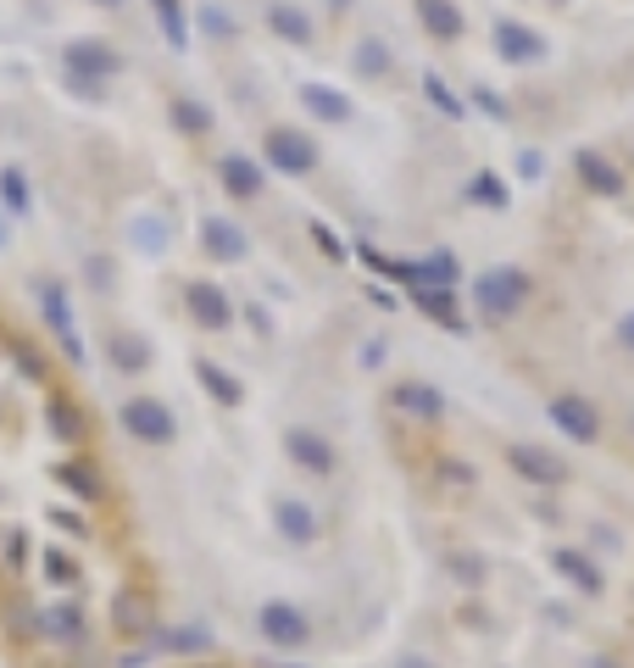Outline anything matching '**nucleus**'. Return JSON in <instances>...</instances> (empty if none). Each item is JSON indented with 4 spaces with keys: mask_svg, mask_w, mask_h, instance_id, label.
Returning a JSON list of instances; mask_svg holds the SVG:
<instances>
[{
    "mask_svg": "<svg viewBox=\"0 0 634 668\" xmlns=\"http://www.w3.org/2000/svg\"><path fill=\"white\" fill-rule=\"evenodd\" d=\"M196 23H201V34H212V40H234V18H229L223 7H201Z\"/></svg>",
    "mask_w": 634,
    "mask_h": 668,
    "instance_id": "2f4dec72",
    "label": "nucleus"
},
{
    "mask_svg": "<svg viewBox=\"0 0 634 668\" xmlns=\"http://www.w3.org/2000/svg\"><path fill=\"white\" fill-rule=\"evenodd\" d=\"M279 530H285L290 541H312V535H318V519H312L307 501H279Z\"/></svg>",
    "mask_w": 634,
    "mask_h": 668,
    "instance_id": "c85d7f7f",
    "label": "nucleus"
},
{
    "mask_svg": "<svg viewBox=\"0 0 634 668\" xmlns=\"http://www.w3.org/2000/svg\"><path fill=\"white\" fill-rule=\"evenodd\" d=\"M423 96H429V107L440 112V118H451V123H463L468 118V107H463V96L451 90V84L440 78V73H423Z\"/></svg>",
    "mask_w": 634,
    "mask_h": 668,
    "instance_id": "a878e982",
    "label": "nucleus"
},
{
    "mask_svg": "<svg viewBox=\"0 0 634 668\" xmlns=\"http://www.w3.org/2000/svg\"><path fill=\"white\" fill-rule=\"evenodd\" d=\"M418 23L434 34V40H463V7L457 0H418Z\"/></svg>",
    "mask_w": 634,
    "mask_h": 668,
    "instance_id": "a211bd4d",
    "label": "nucleus"
},
{
    "mask_svg": "<svg viewBox=\"0 0 634 668\" xmlns=\"http://www.w3.org/2000/svg\"><path fill=\"white\" fill-rule=\"evenodd\" d=\"M7 363H12V374L23 385H56L51 379V357L29 341V334H7Z\"/></svg>",
    "mask_w": 634,
    "mask_h": 668,
    "instance_id": "4468645a",
    "label": "nucleus"
},
{
    "mask_svg": "<svg viewBox=\"0 0 634 668\" xmlns=\"http://www.w3.org/2000/svg\"><path fill=\"white\" fill-rule=\"evenodd\" d=\"M34 296H40V312H45L51 341H56V346H62V357L78 368V363H84V341H78V329H73V301H67V285H62V279H34Z\"/></svg>",
    "mask_w": 634,
    "mask_h": 668,
    "instance_id": "f03ea898",
    "label": "nucleus"
},
{
    "mask_svg": "<svg viewBox=\"0 0 634 668\" xmlns=\"http://www.w3.org/2000/svg\"><path fill=\"white\" fill-rule=\"evenodd\" d=\"M0 250H7V223H0Z\"/></svg>",
    "mask_w": 634,
    "mask_h": 668,
    "instance_id": "ea45409f",
    "label": "nucleus"
},
{
    "mask_svg": "<svg viewBox=\"0 0 634 668\" xmlns=\"http://www.w3.org/2000/svg\"><path fill=\"white\" fill-rule=\"evenodd\" d=\"M518 174H523V179H540V151H523V156H518Z\"/></svg>",
    "mask_w": 634,
    "mask_h": 668,
    "instance_id": "e433bc0d",
    "label": "nucleus"
},
{
    "mask_svg": "<svg viewBox=\"0 0 634 668\" xmlns=\"http://www.w3.org/2000/svg\"><path fill=\"white\" fill-rule=\"evenodd\" d=\"M474 107H479L485 118H496V123H507V118H512L507 96H501V90H490V84H474Z\"/></svg>",
    "mask_w": 634,
    "mask_h": 668,
    "instance_id": "c756f323",
    "label": "nucleus"
},
{
    "mask_svg": "<svg viewBox=\"0 0 634 668\" xmlns=\"http://www.w3.org/2000/svg\"><path fill=\"white\" fill-rule=\"evenodd\" d=\"M84 279H89V290H101V296H107V290L118 285V268H112L107 257H84Z\"/></svg>",
    "mask_w": 634,
    "mask_h": 668,
    "instance_id": "473e14b6",
    "label": "nucleus"
},
{
    "mask_svg": "<svg viewBox=\"0 0 634 668\" xmlns=\"http://www.w3.org/2000/svg\"><path fill=\"white\" fill-rule=\"evenodd\" d=\"M412 301H418L429 318H440L451 334H463V329H468L463 312H457V290H412Z\"/></svg>",
    "mask_w": 634,
    "mask_h": 668,
    "instance_id": "b1692460",
    "label": "nucleus"
},
{
    "mask_svg": "<svg viewBox=\"0 0 634 668\" xmlns=\"http://www.w3.org/2000/svg\"><path fill=\"white\" fill-rule=\"evenodd\" d=\"M185 307H190V318H196L201 329H212V334L234 323V301H229V290L212 285V279H196V285L185 290Z\"/></svg>",
    "mask_w": 634,
    "mask_h": 668,
    "instance_id": "423d86ee",
    "label": "nucleus"
},
{
    "mask_svg": "<svg viewBox=\"0 0 634 668\" xmlns=\"http://www.w3.org/2000/svg\"><path fill=\"white\" fill-rule=\"evenodd\" d=\"M167 668H251V663H234V657H185V663H167Z\"/></svg>",
    "mask_w": 634,
    "mask_h": 668,
    "instance_id": "f704fd0d",
    "label": "nucleus"
},
{
    "mask_svg": "<svg viewBox=\"0 0 634 668\" xmlns=\"http://www.w3.org/2000/svg\"><path fill=\"white\" fill-rule=\"evenodd\" d=\"M89 7H123V0H89Z\"/></svg>",
    "mask_w": 634,
    "mask_h": 668,
    "instance_id": "4c0bfd02",
    "label": "nucleus"
},
{
    "mask_svg": "<svg viewBox=\"0 0 634 668\" xmlns=\"http://www.w3.org/2000/svg\"><path fill=\"white\" fill-rule=\"evenodd\" d=\"M107 363L123 368V374H145V368H151V346L140 341V334L118 329V334H107Z\"/></svg>",
    "mask_w": 634,
    "mask_h": 668,
    "instance_id": "aec40b11",
    "label": "nucleus"
},
{
    "mask_svg": "<svg viewBox=\"0 0 634 668\" xmlns=\"http://www.w3.org/2000/svg\"><path fill=\"white\" fill-rule=\"evenodd\" d=\"M474 301H479L485 323H507L529 301V274L523 268H485L479 285H474Z\"/></svg>",
    "mask_w": 634,
    "mask_h": 668,
    "instance_id": "f257e3e1",
    "label": "nucleus"
},
{
    "mask_svg": "<svg viewBox=\"0 0 634 668\" xmlns=\"http://www.w3.org/2000/svg\"><path fill=\"white\" fill-rule=\"evenodd\" d=\"M0 363H7V329H0Z\"/></svg>",
    "mask_w": 634,
    "mask_h": 668,
    "instance_id": "58836bf2",
    "label": "nucleus"
},
{
    "mask_svg": "<svg viewBox=\"0 0 634 668\" xmlns=\"http://www.w3.org/2000/svg\"><path fill=\"white\" fill-rule=\"evenodd\" d=\"M490 45H496V56L512 62V67H523V62H546V40H540L534 29H523V23H512V18H501V23L490 29Z\"/></svg>",
    "mask_w": 634,
    "mask_h": 668,
    "instance_id": "0eeeda50",
    "label": "nucleus"
},
{
    "mask_svg": "<svg viewBox=\"0 0 634 668\" xmlns=\"http://www.w3.org/2000/svg\"><path fill=\"white\" fill-rule=\"evenodd\" d=\"M507 463L529 485H568V463L557 452H546V446H529V441L523 446H507Z\"/></svg>",
    "mask_w": 634,
    "mask_h": 668,
    "instance_id": "39448f33",
    "label": "nucleus"
},
{
    "mask_svg": "<svg viewBox=\"0 0 634 668\" xmlns=\"http://www.w3.org/2000/svg\"><path fill=\"white\" fill-rule=\"evenodd\" d=\"M552 424H557L563 435L585 441V446H590V441H601V412H596V407H590L585 396H574V390L552 401Z\"/></svg>",
    "mask_w": 634,
    "mask_h": 668,
    "instance_id": "1a4fd4ad",
    "label": "nucleus"
},
{
    "mask_svg": "<svg viewBox=\"0 0 634 668\" xmlns=\"http://www.w3.org/2000/svg\"><path fill=\"white\" fill-rule=\"evenodd\" d=\"M574 174H579V185L590 190V196H601V201H612V196H623V174L601 156V151H574Z\"/></svg>",
    "mask_w": 634,
    "mask_h": 668,
    "instance_id": "ddd939ff",
    "label": "nucleus"
},
{
    "mask_svg": "<svg viewBox=\"0 0 634 668\" xmlns=\"http://www.w3.org/2000/svg\"><path fill=\"white\" fill-rule=\"evenodd\" d=\"M312 240H318V250H323L329 263H345V250H351V245H345V240H340L329 223H318V218H312Z\"/></svg>",
    "mask_w": 634,
    "mask_h": 668,
    "instance_id": "72a5a7b5",
    "label": "nucleus"
},
{
    "mask_svg": "<svg viewBox=\"0 0 634 668\" xmlns=\"http://www.w3.org/2000/svg\"><path fill=\"white\" fill-rule=\"evenodd\" d=\"M62 90L78 101H107V84L101 78H84V73H62Z\"/></svg>",
    "mask_w": 634,
    "mask_h": 668,
    "instance_id": "7c9ffc66",
    "label": "nucleus"
},
{
    "mask_svg": "<svg viewBox=\"0 0 634 668\" xmlns=\"http://www.w3.org/2000/svg\"><path fill=\"white\" fill-rule=\"evenodd\" d=\"M123 67V56H118V45H107V40H96V34H78V40H67L62 45V73H84V78H112Z\"/></svg>",
    "mask_w": 634,
    "mask_h": 668,
    "instance_id": "20e7f679",
    "label": "nucleus"
},
{
    "mask_svg": "<svg viewBox=\"0 0 634 668\" xmlns=\"http://www.w3.org/2000/svg\"><path fill=\"white\" fill-rule=\"evenodd\" d=\"M123 430L134 435V441H173V412L162 407V401H151V396H134L129 407H123Z\"/></svg>",
    "mask_w": 634,
    "mask_h": 668,
    "instance_id": "9d476101",
    "label": "nucleus"
},
{
    "mask_svg": "<svg viewBox=\"0 0 634 668\" xmlns=\"http://www.w3.org/2000/svg\"><path fill=\"white\" fill-rule=\"evenodd\" d=\"M262 156H267V167H279V174H290V179H307L318 167V145L301 129H267Z\"/></svg>",
    "mask_w": 634,
    "mask_h": 668,
    "instance_id": "7ed1b4c3",
    "label": "nucleus"
},
{
    "mask_svg": "<svg viewBox=\"0 0 634 668\" xmlns=\"http://www.w3.org/2000/svg\"><path fill=\"white\" fill-rule=\"evenodd\" d=\"M196 379L207 385V396H212L218 407H240V396H245V390H240V379H234L229 368H218L212 357H201V363H196Z\"/></svg>",
    "mask_w": 634,
    "mask_h": 668,
    "instance_id": "412c9836",
    "label": "nucleus"
},
{
    "mask_svg": "<svg viewBox=\"0 0 634 668\" xmlns=\"http://www.w3.org/2000/svg\"><path fill=\"white\" fill-rule=\"evenodd\" d=\"M267 29H274L285 45H312V40H318L312 18H307L301 7H290V0H274V7H267Z\"/></svg>",
    "mask_w": 634,
    "mask_h": 668,
    "instance_id": "f3484780",
    "label": "nucleus"
},
{
    "mask_svg": "<svg viewBox=\"0 0 634 668\" xmlns=\"http://www.w3.org/2000/svg\"><path fill=\"white\" fill-rule=\"evenodd\" d=\"M468 201H479V207H490V212H501V207H512V196H507V185L490 174V167H479V174L468 179Z\"/></svg>",
    "mask_w": 634,
    "mask_h": 668,
    "instance_id": "cd10ccee",
    "label": "nucleus"
},
{
    "mask_svg": "<svg viewBox=\"0 0 634 668\" xmlns=\"http://www.w3.org/2000/svg\"><path fill=\"white\" fill-rule=\"evenodd\" d=\"M151 12H156L162 40H167L173 51H190V18H185V7H178V0H151Z\"/></svg>",
    "mask_w": 634,
    "mask_h": 668,
    "instance_id": "393cba45",
    "label": "nucleus"
},
{
    "mask_svg": "<svg viewBox=\"0 0 634 668\" xmlns=\"http://www.w3.org/2000/svg\"><path fill=\"white\" fill-rule=\"evenodd\" d=\"M0 207H7V212H18V218L34 207V185H29V174H23L18 162H7V167H0Z\"/></svg>",
    "mask_w": 634,
    "mask_h": 668,
    "instance_id": "5701e85b",
    "label": "nucleus"
},
{
    "mask_svg": "<svg viewBox=\"0 0 634 668\" xmlns=\"http://www.w3.org/2000/svg\"><path fill=\"white\" fill-rule=\"evenodd\" d=\"M167 240H173V229H167L162 212H134V218H129V245L140 250V257H162Z\"/></svg>",
    "mask_w": 634,
    "mask_h": 668,
    "instance_id": "6ab92c4d",
    "label": "nucleus"
},
{
    "mask_svg": "<svg viewBox=\"0 0 634 668\" xmlns=\"http://www.w3.org/2000/svg\"><path fill=\"white\" fill-rule=\"evenodd\" d=\"M351 62H356L362 78H385V73H390V45H385V40H356Z\"/></svg>",
    "mask_w": 634,
    "mask_h": 668,
    "instance_id": "bb28decb",
    "label": "nucleus"
},
{
    "mask_svg": "<svg viewBox=\"0 0 634 668\" xmlns=\"http://www.w3.org/2000/svg\"><path fill=\"white\" fill-rule=\"evenodd\" d=\"M167 112H173V129H178V134H196V140H201V134H212V107H207V101H196V96H173V107H167Z\"/></svg>",
    "mask_w": 634,
    "mask_h": 668,
    "instance_id": "4be33fe9",
    "label": "nucleus"
},
{
    "mask_svg": "<svg viewBox=\"0 0 634 668\" xmlns=\"http://www.w3.org/2000/svg\"><path fill=\"white\" fill-rule=\"evenodd\" d=\"M285 452H290L307 474H329V468H334V446H329L318 430H290V435H285Z\"/></svg>",
    "mask_w": 634,
    "mask_h": 668,
    "instance_id": "dca6fc26",
    "label": "nucleus"
},
{
    "mask_svg": "<svg viewBox=\"0 0 634 668\" xmlns=\"http://www.w3.org/2000/svg\"><path fill=\"white\" fill-rule=\"evenodd\" d=\"M301 107H307L312 118H323V123H351V112H356L345 90H334V84H318V78L301 84Z\"/></svg>",
    "mask_w": 634,
    "mask_h": 668,
    "instance_id": "2eb2a0df",
    "label": "nucleus"
},
{
    "mask_svg": "<svg viewBox=\"0 0 634 668\" xmlns=\"http://www.w3.org/2000/svg\"><path fill=\"white\" fill-rule=\"evenodd\" d=\"M218 179H223V190H229L234 201H262V190H267L262 162H256V156H240V151L218 156Z\"/></svg>",
    "mask_w": 634,
    "mask_h": 668,
    "instance_id": "6e6552de",
    "label": "nucleus"
},
{
    "mask_svg": "<svg viewBox=\"0 0 634 668\" xmlns=\"http://www.w3.org/2000/svg\"><path fill=\"white\" fill-rule=\"evenodd\" d=\"M612 334H618V346H623V352H634V312H623Z\"/></svg>",
    "mask_w": 634,
    "mask_h": 668,
    "instance_id": "c9c22d12",
    "label": "nucleus"
},
{
    "mask_svg": "<svg viewBox=\"0 0 634 668\" xmlns=\"http://www.w3.org/2000/svg\"><path fill=\"white\" fill-rule=\"evenodd\" d=\"M201 245H207L212 263H245V250H251L245 229H240L234 218H223V212H212V218L201 223Z\"/></svg>",
    "mask_w": 634,
    "mask_h": 668,
    "instance_id": "9b49d317",
    "label": "nucleus"
},
{
    "mask_svg": "<svg viewBox=\"0 0 634 668\" xmlns=\"http://www.w3.org/2000/svg\"><path fill=\"white\" fill-rule=\"evenodd\" d=\"M390 401H396V412L418 417V424H440V417H445V396L434 385H423V379H401L390 390Z\"/></svg>",
    "mask_w": 634,
    "mask_h": 668,
    "instance_id": "f8f14e48",
    "label": "nucleus"
}]
</instances>
